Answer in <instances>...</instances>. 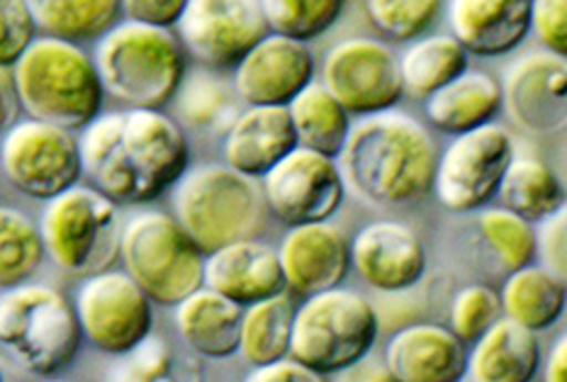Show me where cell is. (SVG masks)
Masks as SVG:
<instances>
[{
    "label": "cell",
    "mask_w": 567,
    "mask_h": 382,
    "mask_svg": "<svg viewBox=\"0 0 567 382\" xmlns=\"http://www.w3.org/2000/svg\"><path fill=\"white\" fill-rule=\"evenodd\" d=\"M83 174L115 205H146L171 193L190 166V146L164 110L101 113L79 137Z\"/></svg>",
    "instance_id": "6da1fadb"
},
{
    "label": "cell",
    "mask_w": 567,
    "mask_h": 382,
    "mask_svg": "<svg viewBox=\"0 0 567 382\" xmlns=\"http://www.w3.org/2000/svg\"><path fill=\"white\" fill-rule=\"evenodd\" d=\"M439 146L422 122L392 107L351 125L337 166L343 188L382 209L414 207L434 188Z\"/></svg>",
    "instance_id": "7a4b0ae2"
},
{
    "label": "cell",
    "mask_w": 567,
    "mask_h": 382,
    "mask_svg": "<svg viewBox=\"0 0 567 382\" xmlns=\"http://www.w3.org/2000/svg\"><path fill=\"white\" fill-rule=\"evenodd\" d=\"M12 69L20 107L32 120L83 130L103 113L105 91L93 56L76 42L34 37Z\"/></svg>",
    "instance_id": "3957f363"
},
{
    "label": "cell",
    "mask_w": 567,
    "mask_h": 382,
    "mask_svg": "<svg viewBox=\"0 0 567 382\" xmlns=\"http://www.w3.org/2000/svg\"><path fill=\"white\" fill-rule=\"evenodd\" d=\"M93 64L105 95L125 107L164 110L188 71L174 30L120 20L97 37Z\"/></svg>",
    "instance_id": "277c9868"
},
{
    "label": "cell",
    "mask_w": 567,
    "mask_h": 382,
    "mask_svg": "<svg viewBox=\"0 0 567 382\" xmlns=\"http://www.w3.org/2000/svg\"><path fill=\"white\" fill-rule=\"evenodd\" d=\"M83 343L79 317L64 292L22 282L0 295V361L30 378H54Z\"/></svg>",
    "instance_id": "5b68a950"
},
{
    "label": "cell",
    "mask_w": 567,
    "mask_h": 382,
    "mask_svg": "<svg viewBox=\"0 0 567 382\" xmlns=\"http://www.w3.org/2000/svg\"><path fill=\"white\" fill-rule=\"evenodd\" d=\"M171 205L205 256L231 241L254 239L266 213L258 180L221 162L188 166L171 188Z\"/></svg>",
    "instance_id": "8992f818"
},
{
    "label": "cell",
    "mask_w": 567,
    "mask_h": 382,
    "mask_svg": "<svg viewBox=\"0 0 567 382\" xmlns=\"http://www.w3.org/2000/svg\"><path fill=\"white\" fill-rule=\"evenodd\" d=\"M380 319L361 292L331 288L295 307L288 359L331 375L373 351Z\"/></svg>",
    "instance_id": "52a82bcc"
},
{
    "label": "cell",
    "mask_w": 567,
    "mask_h": 382,
    "mask_svg": "<svg viewBox=\"0 0 567 382\" xmlns=\"http://www.w3.org/2000/svg\"><path fill=\"white\" fill-rule=\"evenodd\" d=\"M44 254L71 276L89 278L120 258V205L93 186H73L47 200L40 217Z\"/></svg>",
    "instance_id": "ba28073f"
},
{
    "label": "cell",
    "mask_w": 567,
    "mask_h": 382,
    "mask_svg": "<svg viewBox=\"0 0 567 382\" xmlns=\"http://www.w3.org/2000/svg\"><path fill=\"white\" fill-rule=\"evenodd\" d=\"M120 258L125 273L156 304L176 307L203 288L205 254L168 213L132 217L122 227Z\"/></svg>",
    "instance_id": "9c48e42d"
},
{
    "label": "cell",
    "mask_w": 567,
    "mask_h": 382,
    "mask_svg": "<svg viewBox=\"0 0 567 382\" xmlns=\"http://www.w3.org/2000/svg\"><path fill=\"white\" fill-rule=\"evenodd\" d=\"M514 154L512 132L499 122L455 134L439 154L431 193L449 213H477L497 197L499 180Z\"/></svg>",
    "instance_id": "30bf717a"
},
{
    "label": "cell",
    "mask_w": 567,
    "mask_h": 382,
    "mask_svg": "<svg viewBox=\"0 0 567 382\" xmlns=\"http://www.w3.org/2000/svg\"><path fill=\"white\" fill-rule=\"evenodd\" d=\"M0 168L12 188L47 203L79 186L83 176L79 137L42 120H18L3 132Z\"/></svg>",
    "instance_id": "8fae6325"
},
{
    "label": "cell",
    "mask_w": 567,
    "mask_h": 382,
    "mask_svg": "<svg viewBox=\"0 0 567 382\" xmlns=\"http://www.w3.org/2000/svg\"><path fill=\"white\" fill-rule=\"evenodd\" d=\"M152 300L125 270H103L83 278L73 310L83 339L107 355H125L152 337Z\"/></svg>",
    "instance_id": "7c38bea8"
},
{
    "label": "cell",
    "mask_w": 567,
    "mask_h": 382,
    "mask_svg": "<svg viewBox=\"0 0 567 382\" xmlns=\"http://www.w3.org/2000/svg\"><path fill=\"white\" fill-rule=\"evenodd\" d=\"M319 83L349 115H375L404 97L394 49L375 37H349L329 49Z\"/></svg>",
    "instance_id": "4fadbf2b"
},
{
    "label": "cell",
    "mask_w": 567,
    "mask_h": 382,
    "mask_svg": "<svg viewBox=\"0 0 567 382\" xmlns=\"http://www.w3.org/2000/svg\"><path fill=\"white\" fill-rule=\"evenodd\" d=\"M268 213L286 227L327 221L339 213L347 188L337 158L295 146L261 178Z\"/></svg>",
    "instance_id": "5bb4252c"
},
{
    "label": "cell",
    "mask_w": 567,
    "mask_h": 382,
    "mask_svg": "<svg viewBox=\"0 0 567 382\" xmlns=\"http://www.w3.org/2000/svg\"><path fill=\"white\" fill-rule=\"evenodd\" d=\"M197 66L227 71L268 34L258 0H188L174 28Z\"/></svg>",
    "instance_id": "9a60e30c"
},
{
    "label": "cell",
    "mask_w": 567,
    "mask_h": 382,
    "mask_svg": "<svg viewBox=\"0 0 567 382\" xmlns=\"http://www.w3.org/2000/svg\"><path fill=\"white\" fill-rule=\"evenodd\" d=\"M502 105L528 134L550 137L567 125V56L528 52L504 69Z\"/></svg>",
    "instance_id": "2e32d148"
},
{
    "label": "cell",
    "mask_w": 567,
    "mask_h": 382,
    "mask_svg": "<svg viewBox=\"0 0 567 382\" xmlns=\"http://www.w3.org/2000/svg\"><path fill=\"white\" fill-rule=\"evenodd\" d=\"M231 71L234 91L244 105H288L315 81L317 64L305 42L268 32Z\"/></svg>",
    "instance_id": "e0dca14e"
},
{
    "label": "cell",
    "mask_w": 567,
    "mask_h": 382,
    "mask_svg": "<svg viewBox=\"0 0 567 382\" xmlns=\"http://www.w3.org/2000/svg\"><path fill=\"white\" fill-rule=\"evenodd\" d=\"M351 266L380 292H404L426 273V251L419 234L398 219L365 225L349 244Z\"/></svg>",
    "instance_id": "ac0fdd59"
},
{
    "label": "cell",
    "mask_w": 567,
    "mask_h": 382,
    "mask_svg": "<svg viewBox=\"0 0 567 382\" xmlns=\"http://www.w3.org/2000/svg\"><path fill=\"white\" fill-rule=\"evenodd\" d=\"M278 258L286 290L302 298L339 288L351 268L347 234L331 219L288 227Z\"/></svg>",
    "instance_id": "d6986e66"
},
{
    "label": "cell",
    "mask_w": 567,
    "mask_h": 382,
    "mask_svg": "<svg viewBox=\"0 0 567 382\" xmlns=\"http://www.w3.org/2000/svg\"><path fill=\"white\" fill-rule=\"evenodd\" d=\"M203 286L239 307H249L286 292L278 249L256 239L221 246L205 256Z\"/></svg>",
    "instance_id": "ffe728a7"
},
{
    "label": "cell",
    "mask_w": 567,
    "mask_h": 382,
    "mask_svg": "<svg viewBox=\"0 0 567 382\" xmlns=\"http://www.w3.org/2000/svg\"><path fill=\"white\" fill-rule=\"evenodd\" d=\"M382 361L394 382H461L467 347L449 327L416 322L394 331Z\"/></svg>",
    "instance_id": "44dd1931"
},
{
    "label": "cell",
    "mask_w": 567,
    "mask_h": 382,
    "mask_svg": "<svg viewBox=\"0 0 567 382\" xmlns=\"http://www.w3.org/2000/svg\"><path fill=\"white\" fill-rule=\"evenodd\" d=\"M446 18L467 54L504 56L532 32V0H449Z\"/></svg>",
    "instance_id": "7402d4cb"
},
{
    "label": "cell",
    "mask_w": 567,
    "mask_h": 382,
    "mask_svg": "<svg viewBox=\"0 0 567 382\" xmlns=\"http://www.w3.org/2000/svg\"><path fill=\"white\" fill-rule=\"evenodd\" d=\"M298 140L286 105H246L221 134V164L261 180Z\"/></svg>",
    "instance_id": "603a6c76"
},
{
    "label": "cell",
    "mask_w": 567,
    "mask_h": 382,
    "mask_svg": "<svg viewBox=\"0 0 567 382\" xmlns=\"http://www.w3.org/2000/svg\"><path fill=\"white\" fill-rule=\"evenodd\" d=\"M465 375L473 382H534L540 368V343L534 331L502 317L471 343Z\"/></svg>",
    "instance_id": "cb8c5ba5"
},
{
    "label": "cell",
    "mask_w": 567,
    "mask_h": 382,
    "mask_svg": "<svg viewBox=\"0 0 567 382\" xmlns=\"http://www.w3.org/2000/svg\"><path fill=\"white\" fill-rule=\"evenodd\" d=\"M499 107V81L492 73L471 66L424 101V113L431 127L451 134V137L495 122Z\"/></svg>",
    "instance_id": "d4e9b609"
},
{
    "label": "cell",
    "mask_w": 567,
    "mask_h": 382,
    "mask_svg": "<svg viewBox=\"0 0 567 382\" xmlns=\"http://www.w3.org/2000/svg\"><path fill=\"white\" fill-rule=\"evenodd\" d=\"M244 307L200 288L176 304L174 322L186 347L203 359H229L239 349Z\"/></svg>",
    "instance_id": "484cf974"
},
{
    "label": "cell",
    "mask_w": 567,
    "mask_h": 382,
    "mask_svg": "<svg viewBox=\"0 0 567 382\" xmlns=\"http://www.w3.org/2000/svg\"><path fill=\"white\" fill-rule=\"evenodd\" d=\"M502 317L512 319L519 327L546 331L558 322L565 310V280L553 276L544 266L528 264L512 270L499 290Z\"/></svg>",
    "instance_id": "4316f807"
},
{
    "label": "cell",
    "mask_w": 567,
    "mask_h": 382,
    "mask_svg": "<svg viewBox=\"0 0 567 382\" xmlns=\"http://www.w3.org/2000/svg\"><path fill=\"white\" fill-rule=\"evenodd\" d=\"M171 103L176 105V115L183 125L207 134H225L244 105L234 91L231 79L205 66L186 71Z\"/></svg>",
    "instance_id": "83f0119b"
},
{
    "label": "cell",
    "mask_w": 567,
    "mask_h": 382,
    "mask_svg": "<svg viewBox=\"0 0 567 382\" xmlns=\"http://www.w3.org/2000/svg\"><path fill=\"white\" fill-rule=\"evenodd\" d=\"M398 61L404 95L426 101L431 93L461 76L471 54L451 34H429L412 40Z\"/></svg>",
    "instance_id": "f1b7e54d"
},
{
    "label": "cell",
    "mask_w": 567,
    "mask_h": 382,
    "mask_svg": "<svg viewBox=\"0 0 567 382\" xmlns=\"http://www.w3.org/2000/svg\"><path fill=\"white\" fill-rule=\"evenodd\" d=\"M497 197L504 209L532 225L565 207V188L558 174L536 156L514 154L499 180Z\"/></svg>",
    "instance_id": "f546056e"
},
{
    "label": "cell",
    "mask_w": 567,
    "mask_h": 382,
    "mask_svg": "<svg viewBox=\"0 0 567 382\" xmlns=\"http://www.w3.org/2000/svg\"><path fill=\"white\" fill-rule=\"evenodd\" d=\"M286 107L298 146L331 158L341 154L351 130L349 113L334 101V95L322 83L312 81L310 85H305Z\"/></svg>",
    "instance_id": "4dcf8cb0"
},
{
    "label": "cell",
    "mask_w": 567,
    "mask_h": 382,
    "mask_svg": "<svg viewBox=\"0 0 567 382\" xmlns=\"http://www.w3.org/2000/svg\"><path fill=\"white\" fill-rule=\"evenodd\" d=\"M292 319L295 304L286 292L244 307L237 353L254 368L288 359Z\"/></svg>",
    "instance_id": "1f68e13d"
},
{
    "label": "cell",
    "mask_w": 567,
    "mask_h": 382,
    "mask_svg": "<svg viewBox=\"0 0 567 382\" xmlns=\"http://www.w3.org/2000/svg\"><path fill=\"white\" fill-rule=\"evenodd\" d=\"M37 30L69 42L103 37L122 18V0H28Z\"/></svg>",
    "instance_id": "d6a6232c"
},
{
    "label": "cell",
    "mask_w": 567,
    "mask_h": 382,
    "mask_svg": "<svg viewBox=\"0 0 567 382\" xmlns=\"http://www.w3.org/2000/svg\"><path fill=\"white\" fill-rule=\"evenodd\" d=\"M105 382H207L195 355L176 351L162 337H146L137 349L117 355Z\"/></svg>",
    "instance_id": "836d02e7"
},
{
    "label": "cell",
    "mask_w": 567,
    "mask_h": 382,
    "mask_svg": "<svg viewBox=\"0 0 567 382\" xmlns=\"http://www.w3.org/2000/svg\"><path fill=\"white\" fill-rule=\"evenodd\" d=\"M44 256L40 227L20 209L0 205V288L10 290L30 282Z\"/></svg>",
    "instance_id": "e575fe53"
},
{
    "label": "cell",
    "mask_w": 567,
    "mask_h": 382,
    "mask_svg": "<svg viewBox=\"0 0 567 382\" xmlns=\"http://www.w3.org/2000/svg\"><path fill=\"white\" fill-rule=\"evenodd\" d=\"M268 32L312 42L341 20L347 0H258Z\"/></svg>",
    "instance_id": "d590c367"
},
{
    "label": "cell",
    "mask_w": 567,
    "mask_h": 382,
    "mask_svg": "<svg viewBox=\"0 0 567 382\" xmlns=\"http://www.w3.org/2000/svg\"><path fill=\"white\" fill-rule=\"evenodd\" d=\"M477 229L487 251L502 270H519L536 258V229L532 221L504 207H489L477 217Z\"/></svg>",
    "instance_id": "8d00e7d4"
},
{
    "label": "cell",
    "mask_w": 567,
    "mask_h": 382,
    "mask_svg": "<svg viewBox=\"0 0 567 382\" xmlns=\"http://www.w3.org/2000/svg\"><path fill=\"white\" fill-rule=\"evenodd\" d=\"M446 0H361L371 28L390 42H412L439 20Z\"/></svg>",
    "instance_id": "74e56055"
},
{
    "label": "cell",
    "mask_w": 567,
    "mask_h": 382,
    "mask_svg": "<svg viewBox=\"0 0 567 382\" xmlns=\"http://www.w3.org/2000/svg\"><path fill=\"white\" fill-rule=\"evenodd\" d=\"M502 319L499 290L485 286V282H471V286L455 292L449 314V329L458 337L465 347H471L485 331Z\"/></svg>",
    "instance_id": "f35d334b"
},
{
    "label": "cell",
    "mask_w": 567,
    "mask_h": 382,
    "mask_svg": "<svg viewBox=\"0 0 567 382\" xmlns=\"http://www.w3.org/2000/svg\"><path fill=\"white\" fill-rule=\"evenodd\" d=\"M37 37L28 0H0V66H12Z\"/></svg>",
    "instance_id": "ab89813d"
},
{
    "label": "cell",
    "mask_w": 567,
    "mask_h": 382,
    "mask_svg": "<svg viewBox=\"0 0 567 382\" xmlns=\"http://www.w3.org/2000/svg\"><path fill=\"white\" fill-rule=\"evenodd\" d=\"M536 256L560 280L567 278V213L565 207L536 221Z\"/></svg>",
    "instance_id": "60d3db41"
},
{
    "label": "cell",
    "mask_w": 567,
    "mask_h": 382,
    "mask_svg": "<svg viewBox=\"0 0 567 382\" xmlns=\"http://www.w3.org/2000/svg\"><path fill=\"white\" fill-rule=\"evenodd\" d=\"M532 30L546 52L567 56V0H532Z\"/></svg>",
    "instance_id": "b9f144b4"
},
{
    "label": "cell",
    "mask_w": 567,
    "mask_h": 382,
    "mask_svg": "<svg viewBox=\"0 0 567 382\" xmlns=\"http://www.w3.org/2000/svg\"><path fill=\"white\" fill-rule=\"evenodd\" d=\"M188 0H122V18L174 30Z\"/></svg>",
    "instance_id": "7bdbcfd3"
},
{
    "label": "cell",
    "mask_w": 567,
    "mask_h": 382,
    "mask_svg": "<svg viewBox=\"0 0 567 382\" xmlns=\"http://www.w3.org/2000/svg\"><path fill=\"white\" fill-rule=\"evenodd\" d=\"M244 382H327L324 375H319L310 368L300 365L292 359H282L268 365H258L246 375Z\"/></svg>",
    "instance_id": "ee69618b"
},
{
    "label": "cell",
    "mask_w": 567,
    "mask_h": 382,
    "mask_svg": "<svg viewBox=\"0 0 567 382\" xmlns=\"http://www.w3.org/2000/svg\"><path fill=\"white\" fill-rule=\"evenodd\" d=\"M331 382H394V378L390 375L385 361L380 355H373V351H368L363 359L331 373Z\"/></svg>",
    "instance_id": "f6af8a7d"
},
{
    "label": "cell",
    "mask_w": 567,
    "mask_h": 382,
    "mask_svg": "<svg viewBox=\"0 0 567 382\" xmlns=\"http://www.w3.org/2000/svg\"><path fill=\"white\" fill-rule=\"evenodd\" d=\"M20 110L22 107L16 89V79H12V69L0 66V134L16 125Z\"/></svg>",
    "instance_id": "bcb514c9"
},
{
    "label": "cell",
    "mask_w": 567,
    "mask_h": 382,
    "mask_svg": "<svg viewBox=\"0 0 567 382\" xmlns=\"http://www.w3.org/2000/svg\"><path fill=\"white\" fill-rule=\"evenodd\" d=\"M544 382H567V337H558L546 359Z\"/></svg>",
    "instance_id": "7dc6e473"
},
{
    "label": "cell",
    "mask_w": 567,
    "mask_h": 382,
    "mask_svg": "<svg viewBox=\"0 0 567 382\" xmlns=\"http://www.w3.org/2000/svg\"><path fill=\"white\" fill-rule=\"evenodd\" d=\"M37 382H71V380H61V378H40Z\"/></svg>",
    "instance_id": "c3c4849f"
},
{
    "label": "cell",
    "mask_w": 567,
    "mask_h": 382,
    "mask_svg": "<svg viewBox=\"0 0 567 382\" xmlns=\"http://www.w3.org/2000/svg\"><path fill=\"white\" fill-rule=\"evenodd\" d=\"M0 382H6V378H3V368H0Z\"/></svg>",
    "instance_id": "681fc988"
}]
</instances>
